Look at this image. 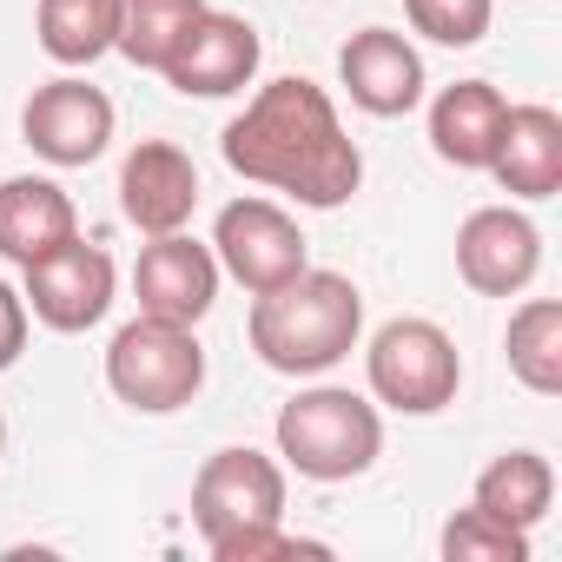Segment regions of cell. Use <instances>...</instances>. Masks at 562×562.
<instances>
[{
    "instance_id": "52a82bcc",
    "label": "cell",
    "mask_w": 562,
    "mask_h": 562,
    "mask_svg": "<svg viewBox=\"0 0 562 562\" xmlns=\"http://www.w3.org/2000/svg\"><path fill=\"white\" fill-rule=\"evenodd\" d=\"M212 258L225 278H238V285L258 299V292H278L285 278H299L312 265V245L299 232V218L285 205L271 199H232L212 225Z\"/></svg>"
},
{
    "instance_id": "6da1fadb",
    "label": "cell",
    "mask_w": 562,
    "mask_h": 562,
    "mask_svg": "<svg viewBox=\"0 0 562 562\" xmlns=\"http://www.w3.org/2000/svg\"><path fill=\"white\" fill-rule=\"evenodd\" d=\"M218 153L238 179L271 186L312 212H338L358 186H364V153L345 133L331 93L305 74L265 80L245 113L218 133Z\"/></svg>"
},
{
    "instance_id": "7c38bea8",
    "label": "cell",
    "mask_w": 562,
    "mask_h": 562,
    "mask_svg": "<svg viewBox=\"0 0 562 562\" xmlns=\"http://www.w3.org/2000/svg\"><path fill=\"white\" fill-rule=\"evenodd\" d=\"M218 258L212 245H199L192 232H159L153 245H139L133 265V299L146 318H172V325H199L218 305Z\"/></svg>"
},
{
    "instance_id": "ffe728a7",
    "label": "cell",
    "mask_w": 562,
    "mask_h": 562,
    "mask_svg": "<svg viewBox=\"0 0 562 562\" xmlns=\"http://www.w3.org/2000/svg\"><path fill=\"white\" fill-rule=\"evenodd\" d=\"M509 378L536 397H555L562 391V305L555 299H522L509 312Z\"/></svg>"
},
{
    "instance_id": "603a6c76",
    "label": "cell",
    "mask_w": 562,
    "mask_h": 562,
    "mask_svg": "<svg viewBox=\"0 0 562 562\" xmlns=\"http://www.w3.org/2000/svg\"><path fill=\"white\" fill-rule=\"evenodd\" d=\"M404 21L437 47H476L496 21V0H404Z\"/></svg>"
},
{
    "instance_id": "d4e9b609",
    "label": "cell",
    "mask_w": 562,
    "mask_h": 562,
    "mask_svg": "<svg viewBox=\"0 0 562 562\" xmlns=\"http://www.w3.org/2000/svg\"><path fill=\"white\" fill-rule=\"evenodd\" d=\"M27 351V299L0 278V371H14Z\"/></svg>"
},
{
    "instance_id": "d6986e66",
    "label": "cell",
    "mask_w": 562,
    "mask_h": 562,
    "mask_svg": "<svg viewBox=\"0 0 562 562\" xmlns=\"http://www.w3.org/2000/svg\"><path fill=\"white\" fill-rule=\"evenodd\" d=\"M34 34H41V54L54 67L80 74L100 54H113V41H120V0H41V8H34Z\"/></svg>"
},
{
    "instance_id": "ba28073f",
    "label": "cell",
    "mask_w": 562,
    "mask_h": 562,
    "mask_svg": "<svg viewBox=\"0 0 562 562\" xmlns=\"http://www.w3.org/2000/svg\"><path fill=\"white\" fill-rule=\"evenodd\" d=\"M27 271V318H41L47 331L74 338V331H93L106 312H113V292H120V271H113V251L106 245H87V238H67L60 251L21 265Z\"/></svg>"
},
{
    "instance_id": "7402d4cb",
    "label": "cell",
    "mask_w": 562,
    "mask_h": 562,
    "mask_svg": "<svg viewBox=\"0 0 562 562\" xmlns=\"http://www.w3.org/2000/svg\"><path fill=\"white\" fill-rule=\"evenodd\" d=\"M437 549H443V562H529V529L496 522L490 509L470 503V509H457V516L443 522Z\"/></svg>"
},
{
    "instance_id": "277c9868",
    "label": "cell",
    "mask_w": 562,
    "mask_h": 562,
    "mask_svg": "<svg viewBox=\"0 0 562 562\" xmlns=\"http://www.w3.org/2000/svg\"><path fill=\"white\" fill-rule=\"evenodd\" d=\"M106 391L139 417H172L205 391V345L192 325L172 318H133L106 345Z\"/></svg>"
},
{
    "instance_id": "9a60e30c",
    "label": "cell",
    "mask_w": 562,
    "mask_h": 562,
    "mask_svg": "<svg viewBox=\"0 0 562 562\" xmlns=\"http://www.w3.org/2000/svg\"><path fill=\"white\" fill-rule=\"evenodd\" d=\"M509 199H555L562 192V113L555 106H509L503 139L483 166Z\"/></svg>"
},
{
    "instance_id": "3957f363",
    "label": "cell",
    "mask_w": 562,
    "mask_h": 562,
    "mask_svg": "<svg viewBox=\"0 0 562 562\" xmlns=\"http://www.w3.org/2000/svg\"><path fill=\"white\" fill-rule=\"evenodd\" d=\"M278 457L312 483H351L384 457V417L345 384H312L278 411Z\"/></svg>"
},
{
    "instance_id": "2e32d148",
    "label": "cell",
    "mask_w": 562,
    "mask_h": 562,
    "mask_svg": "<svg viewBox=\"0 0 562 562\" xmlns=\"http://www.w3.org/2000/svg\"><path fill=\"white\" fill-rule=\"evenodd\" d=\"M67 238H80V212H74L67 186H54L41 172L0 179V258L34 265V258L60 251Z\"/></svg>"
},
{
    "instance_id": "4fadbf2b",
    "label": "cell",
    "mask_w": 562,
    "mask_h": 562,
    "mask_svg": "<svg viewBox=\"0 0 562 562\" xmlns=\"http://www.w3.org/2000/svg\"><path fill=\"white\" fill-rule=\"evenodd\" d=\"M338 80H345L351 106H364L371 120H404L424 106V54L391 27L351 34L338 47Z\"/></svg>"
},
{
    "instance_id": "30bf717a",
    "label": "cell",
    "mask_w": 562,
    "mask_h": 562,
    "mask_svg": "<svg viewBox=\"0 0 562 562\" xmlns=\"http://www.w3.org/2000/svg\"><path fill=\"white\" fill-rule=\"evenodd\" d=\"M457 271H463V285L483 292V299L529 292L536 271H542V232H536V218L516 212V205H476L457 225Z\"/></svg>"
},
{
    "instance_id": "cb8c5ba5",
    "label": "cell",
    "mask_w": 562,
    "mask_h": 562,
    "mask_svg": "<svg viewBox=\"0 0 562 562\" xmlns=\"http://www.w3.org/2000/svg\"><path fill=\"white\" fill-rule=\"evenodd\" d=\"M205 555H212V562H258V555H325V542H305V536H292L285 522H245V529H232V536L205 542Z\"/></svg>"
},
{
    "instance_id": "ac0fdd59",
    "label": "cell",
    "mask_w": 562,
    "mask_h": 562,
    "mask_svg": "<svg viewBox=\"0 0 562 562\" xmlns=\"http://www.w3.org/2000/svg\"><path fill=\"white\" fill-rule=\"evenodd\" d=\"M476 509H490L496 522H516V529H536L555 503V470L542 450H503L476 470V490H470Z\"/></svg>"
},
{
    "instance_id": "5b68a950",
    "label": "cell",
    "mask_w": 562,
    "mask_h": 562,
    "mask_svg": "<svg viewBox=\"0 0 562 562\" xmlns=\"http://www.w3.org/2000/svg\"><path fill=\"white\" fill-rule=\"evenodd\" d=\"M364 384L397 417H437V411L457 404L463 358H457V345L437 318H391L364 345Z\"/></svg>"
},
{
    "instance_id": "44dd1931",
    "label": "cell",
    "mask_w": 562,
    "mask_h": 562,
    "mask_svg": "<svg viewBox=\"0 0 562 562\" xmlns=\"http://www.w3.org/2000/svg\"><path fill=\"white\" fill-rule=\"evenodd\" d=\"M199 14H205V0H120L113 54H126L139 74H166V60L179 54V41L192 34Z\"/></svg>"
},
{
    "instance_id": "484cf974",
    "label": "cell",
    "mask_w": 562,
    "mask_h": 562,
    "mask_svg": "<svg viewBox=\"0 0 562 562\" xmlns=\"http://www.w3.org/2000/svg\"><path fill=\"white\" fill-rule=\"evenodd\" d=\"M0 457H8V411H0Z\"/></svg>"
},
{
    "instance_id": "5bb4252c",
    "label": "cell",
    "mask_w": 562,
    "mask_h": 562,
    "mask_svg": "<svg viewBox=\"0 0 562 562\" xmlns=\"http://www.w3.org/2000/svg\"><path fill=\"white\" fill-rule=\"evenodd\" d=\"M120 212L133 232H186L199 212V166L172 139H139L120 166Z\"/></svg>"
},
{
    "instance_id": "8992f818",
    "label": "cell",
    "mask_w": 562,
    "mask_h": 562,
    "mask_svg": "<svg viewBox=\"0 0 562 562\" xmlns=\"http://www.w3.org/2000/svg\"><path fill=\"white\" fill-rule=\"evenodd\" d=\"M245 522H285V463L251 443H225L192 476V529L199 542H218Z\"/></svg>"
},
{
    "instance_id": "9c48e42d",
    "label": "cell",
    "mask_w": 562,
    "mask_h": 562,
    "mask_svg": "<svg viewBox=\"0 0 562 562\" xmlns=\"http://www.w3.org/2000/svg\"><path fill=\"white\" fill-rule=\"evenodd\" d=\"M113 100L100 87H87L80 74H60L47 87L27 93L21 106V139L47 159V166H93L113 146Z\"/></svg>"
},
{
    "instance_id": "e0dca14e",
    "label": "cell",
    "mask_w": 562,
    "mask_h": 562,
    "mask_svg": "<svg viewBox=\"0 0 562 562\" xmlns=\"http://www.w3.org/2000/svg\"><path fill=\"white\" fill-rule=\"evenodd\" d=\"M503 120H509V100L490 80H457L430 100V153L457 172H483L503 139Z\"/></svg>"
},
{
    "instance_id": "8fae6325",
    "label": "cell",
    "mask_w": 562,
    "mask_h": 562,
    "mask_svg": "<svg viewBox=\"0 0 562 562\" xmlns=\"http://www.w3.org/2000/svg\"><path fill=\"white\" fill-rule=\"evenodd\" d=\"M258 60H265V41L245 14H218L205 8L192 21V34L179 41V54L166 60V87L186 93V100H232L258 80Z\"/></svg>"
},
{
    "instance_id": "7a4b0ae2",
    "label": "cell",
    "mask_w": 562,
    "mask_h": 562,
    "mask_svg": "<svg viewBox=\"0 0 562 562\" xmlns=\"http://www.w3.org/2000/svg\"><path fill=\"white\" fill-rule=\"evenodd\" d=\"M245 338H251L258 364L278 371V378H325L364 338V292L345 271H312L305 265L278 292L251 299Z\"/></svg>"
}]
</instances>
